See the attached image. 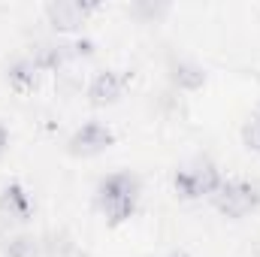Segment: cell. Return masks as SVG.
I'll list each match as a JSON object with an SVG mask.
<instances>
[{"instance_id": "2", "label": "cell", "mask_w": 260, "mask_h": 257, "mask_svg": "<svg viewBox=\"0 0 260 257\" xmlns=\"http://www.w3.org/2000/svg\"><path fill=\"white\" fill-rule=\"evenodd\" d=\"M224 182L221 170L215 167V160L209 157H194L188 164H182L176 173H173V188L182 200H203V197H212L218 191V185Z\"/></svg>"}, {"instance_id": "6", "label": "cell", "mask_w": 260, "mask_h": 257, "mask_svg": "<svg viewBox=\"0 0 260 257\" xmlns=\"http://www.w3.org/2000/svg\"><path fill=\"white\" fill-rule=\"evenodd\" d=\"M124 88H127L124 70H100L88 85V103L91 106H112L121 100Z\"/></svg>"}, {"instance_id": "1", "label": "cell", "mask_w": 260, "mask_h": 257, "mask_svg": "<svg viewBox=\"0 0 260 257\" xmlns=\"http://www.w3.org/2000/svg\"><path fill=\"white\" fill-rule=\"evenodd\" d=\"M139 194H142L139 176L130 170H118V173H109L97 182L94 203L109 224H124L139 206Z\"/></svg>"}, {"instance_id": "12", "label": "cell", "mask_w": 260, "mask_h": 257, "mask_svg": "<svg viewBox=\"0 0 260 257\" xmlns=\"http://www.w3.org/2000/svg\"><path fill=\"white\" fill-rule=\"evenodd\" d=\"M6 148H9V130L0 124V157H3V151H6Z\"/></svg>"}, {"instance_id": "5", "label": "cell", "mask_w": 260, "mask_h": 257, "mask_svg": "<svg viewBox=\"0 0 260 257\" xmlns=\"http://www.w3.org/2000/svg\"><path fill=\"white\" fill-rule=\"evenodd\" d=\"M43 12H46L49 24L58 34H73L88 21V15L97 12V3H88V0H52V3L43 6Z\"/></svg>"}, {"instance_id": "11", "label": "cell", "mask_w": 260, "mask_h": 257, "mask_svg": "<svg viewBox=\"0 0 260 257\" xmlns=\"http://www.w3.org/2000/svg\"><path fill=\"white\" fill-rule=\"evenodd\" d=\"M3 251H6V257H30L34 254V239H27V236H12Z\"/></svg>"}, {"instance_id": "4", "label": "cell", "mask_w": 260, "mask_h": 257, "mask_svg": "<svg viewBox=\"0 0 260 257\" xmlns=\"http://www.w3.org/2000/svg\"><path fill=\"white\" fill-rule=\"evenodd\" d=\"M115 145V130L103 121H85L67 139V154L73 157H97Z\"/></svg>"}, {"instance_id": "3", "label": "cell", "mask_w": 260, "mask_h": 257, "mask_svg": "<svg viewBox=\"0 0 260 257\" xmlns=\"http://www.w3.org/2000/svg\"><path fill=\"white\" fill-rule=\"evenodd\" d=\"M209 200L224 218H248L260 209V188L245 179H224Z\"/></svg>"}, {"instance_id": "9", "label": "cell", "mask_w": 260, "mask_h": 257, "mask_svg": "<svg viewBox=\"0 0 260 257\" xmlns=\"http://www.w3.org/2000/svg\"><path fill=\"white\" fill-rule=\"evenodd\" d=\"M170 79L179 88H185V91H197V88L206 85V70L200 64H194V61H176L173 70H170Z\"/></svg>"}, {"instance_id": "8", "label": "cell", "mask_w": 260, "mask_h": 257, "mask_svg": "<svg viewBox=\"0 0 260 257\" xmlns=\"http://www.w3.org/2000/svg\"><path fill=\"white\" fill-rule=\"evenodd\" d=\"M40 67L34 64L30 58H18L15 64L9 67V73H6V82H9V88L12 91H18V94H30L34 88H37V79H40Z\"/></svg>"}, {"instance_id": "10", "label": "cell", "mask_w": 260, "mask_h": 257, "mask_svg": "<svg viewBox=\"0 0 260 257\" xmlns=\"http://www.w3.org/2000/svg\"><path fill=\"white\" fill-rule=\"evenodd\" d=\"M242 142H245V148H248V151L260 154V109H257V112H251V115H248V121L242 124Z\"/></svg>"}, {"instance_id": "7", "label": "cell", "mask_w": 260, "mask_h": 257, "mask_svg": "<svg viewBox=\"0 0 260 257\" xmlns=\"http://www.w3.org/2000/svg\"><path fill=\"white\" fill-rule=\"evenodd\" d=\"M30 215H34V206H30L27 191L18 182H9L0 191V221H6V224H24Z\"/></svg>"}]
</instances>
